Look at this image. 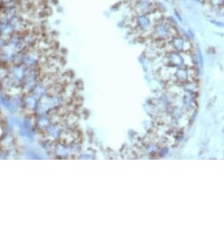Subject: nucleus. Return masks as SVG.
<instances>
[{"instance_id":"2","label":"nucleus","mask_w":224,"mask_h":225,"mask_svg":"<svg viewBox=\"0 0 224 225\" xmlns=\"http://www.w3.org/2000/svg\"><path fill=\"white\" fill-rule=\"evenodd\" d=\"M129 2L136 14L151 13L154 8L153 0H129Z\"/></svg>"},{"instance_id":"3","label":"nucleus","mask_w":224,"mask_h":225,"mask_svg":"<svg viewBox=\"0 0 224 225\" xmlns=\"http://www.w3.org/2000/svg\"><path fill=\"white\" fill-rule=\"evenodd\" d=\"M170 45L172 46L173 50L178 52H185L191 49V43L180 36L178 37L174 36L170 43Z\"/></svg>"},{"instance_id":"5","label":"nucleus","mask_w":224,"mask_h":225,"mask_svg":"<svg viewBox=\"0 0 224 225\" xmlns=\"http://www.w3.org/2000/svg\"><path fill=\"white\" fill-rule=\"evenodd\" d=\"M213 23L215 24V25H217V26H219V27H224V24H222V23H216L215 21H213Z\"/></svg>"},{"instance_id":"1","label":"nucleus","mask_w":224,"mask_h":225,"mask_svg":"<svg viewBox=\"0 0 224 225\" xmlns=\"http://www.w3.org/2000/svg\"><path fill=\"white\" fill-rule=\"evenodd\" d=\"M153 34L155 38L167 39V38H170V37L174 36L175 31H174L173 28L169 24V22L163 21L161 19L160 20H158L154 24V29H153Z\"/></svg>"},{"instance_id":"4","label":"nucleus","mask_w":224,"mask_h":225,"mask_svg":"<svg viewBox=\"0 0 224 225\" xmlns=\"http://www.w3.org/2000/svg\"><path fill=\"white\" fill-rule=\"evenodd\" d=\"M213 8H222L224 6V0H206Z\"/></svg>"}]
</instances>
